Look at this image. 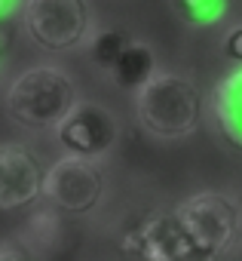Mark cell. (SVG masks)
I'll return each instance as SVG.
<instances>
[{"instance_id": "4", "label": "cell", "mask_w": 242, "mask_h": 261, "mask_svg": "<svg viewBox=\"0 0 242 261\" xmlns=\"http://www.w3.org/2000/svg\"><path fill=\"white\" fill-rule=\"evenodd\" d=\"M25 31L43 53H71L89 43L92 7L89 0H25Z\"/></svg>"}, {"instance_id": "12", "label": "cell", "mask_w": 242, "mask_h": 261, "mask_svg": "<svg viewBox=\"0 0 242 261\" xmlns=\"http://www.w3.org/2000/svg\"><path fill=\"white\" fill-rule=\"evenodd\" d=\"M129 40H132V37H129L123 28H101V31H95V34L89 37V43H86L89 62L107 74V71L116 65V59L123 56V49L129 46Z\"/></svg>"}, {"instance_id": "3", "label": "cell", "mask_w": 242, "mask_h": 261, "mask_svg": "<svg viewBox=\"0 0 242 261\" xmlns=\"http://www.w3.org/2000/svg\"><path fill=\"white\" fill-rule=\"evenodd\" d=\"M172 215L178 218L190 261H218L242 240V212L239 200L221 191H202L184 197Z\"/></svg>"}, {"instance_id": "14", "label": "cell", "mask_w": 242, "mask_h": 261, "mask_svg": "<svg viewBox=\"0 0 242 261\" xmlns=\"http://www.w3.org/2000/svg\"><path fill=\"white\" fill-rule=\"evenodd\" d=\"M0 261H34L25 249H16V246H0Z\"/></svg>"}, {"instance_id": "16", "label": "cell", "mask_w": 242, "mask_h": 261, "mask_svg": "<svg viewBox=\"0 0 242 261\" xmlns=\"http://www.w3.org/2000/svg\"><path fill=\"white\" fill-rule=\"evenodd\" d=\"M7 49H10V37L0 31V71H4V62H7Z\"/></svg>"}, {"instance_id": "10", "label": "cell", "mask_w": 242, "mask_h": 261, "mask_svg": "<svg viewBox=\"0 0 242 261\" xmlns=\"http://www.w3.org/2000/svg\"><path fill=\"white\" fill-rule=\"evenodd\" d=\"M160 71V59H157V49L144 40H129V46L123 49V56L116 59V65L107 71V77L119 86V89H129V92H138L154 74Z\"/></svg>"}, {"instance_id": "13", "label": "cell", "mask_w": 242, "mask_h": 261, "mask_svg": "<svg viewBox=\"0 0 242 261\" xmlns=\"http://www.w3.org/2000/svg\"><path fill=\"white\" fill-rule=\"evenodd\" d=\"M221 49H224L227 59H233V62L242 65V22L233 25V28H227V34H224V40H221Z\"/></svg>"}, {"instance_id": "17", "label": "cell", "mask_w": 242, "mask_h": 261, "mask_svg": "<svg viewBox=\"0 0 242 261\" xmlns=\"http://www.w3.org/2000/svg\"><path fill=\"white\" fill-rule=\"evenodd\" d=\"M236 200H239V212H242V194H239V197H236Z\"/></svg>"}, {"instance_id": "2", "label": "cell", "mask_w": 242, "mask_h": 261, "mask_svg": "<svg viewBox=\"0 0 242 261\" xmlns=\"http://www.w3.org/2000/svg\"><path fill=\"white\" fill-rule=\"evenodd\" d=\"M77 101V83L58 65H34L22 71L10 83L4 98L10 120L34 133H46V129L55 133Z\"/></svg>"}, {"instance_id": "11", "label": "cell", "mask_w": 242, "mask_h": 261, "mask_svg": "<svg viewBox=\"0 0 242 261\" xmlns=\"http://www.w3.org/2000/svg\"><path fill=\"white\" fill-rule=\"evenodd\" d=\"M169 4L187 28H215L230 13V0H169Z\"/></svg>"}, {"instance_id": "15", "label": "cell", "mask_w": 242, "mask_h": 261, "mask_svg": "<svg viewBox=\"0 0 242 261\" xmlns=\"http://www.w3.org/2000/svg\"><path fill=\"white\" fill-rule=\"evenodd\" d=\"M25 7V0H0V22H7V19H13L19 10Z\"/></svg>"}, {"instance_id": "9", "label": "cell", "mask_w": 242, "mask_h": 261, "mask_svg": "<svg viewBox=\"0 0 242 261\" xmlns=\"http://www.w3.org/2000/svg\"><path fill=\"white\" fill-rule=\"evenodd\" d=\"M211 117L221 136L242 151V65L224 74L211 89Z\"/></svg>"}, {"instance_id": "5", "label": "cell", "mask_w": 242, "mask_h": 261, "mask_svg": "<svg viewBox=\"0 0 242 261\" xmlns=\"http://www.w3.org/2000/svg\"><path fill=\"white\" fill-rule=\"evenodd\" d=\"M107 191V172L101 160H83V157H62L46 169L43 178V197L68 215H89L101 206Z\"/></svg>"}, {"instance_id": "1", "label": "cell", "mask_w": 242, "mask_h": 261, "mask_svg": "<svg viewBox=\"0 0 242 261\" xmlns=\"http://www.w3.org/2000/svg\"><path fill=\"white\" fill-rule=\"evenodd\" d=\"M135 117L147 136L178 142L199 129L205 117V95L193 77L181 71H157L135 92Z\"/></svg>"}, {"instance_id": "18", "label": "cell", "mask_w": 242, "mask_h": 261, "mask_svg": "<svg viewBox=\"0 0 242 261\" xmlns=\"http://www.w3.org/2000/svg\"><path fill=\"white\" fill-rule=\"evenodd\" d=\"M239 252H242V240H239Z\"/></svg>"}, {"instance_id": "7", "label": "cell", "mask_w": 242, "mask_h": 261, "mask_svg": "<svg viewBox=\"0 0 242 261\" xmlns=\"http://www.w3.org/2000/svg\"><path fill=\"white\" fill-rule=\"evenodd\" d=\"M46 169L25 145H0V209H25L43 197Z\"/></svg>"}, {"instance_id": "8", "label": "cell", "mask_w": 242, "mask_h": 261, "mask_svg": "<svg viewBox=\"0 0 242 261\" xmlns=\"http://www.w3.org/2000/svg\"><path fill=\"white\" fill-rule=\"evenodd\" d=\"M119 246L135 261H190L184 230L172 212H157L138 221L119 240Z\"/></svg>"}, {"instance_id": "6", "label": "cell", "mask_w": 242, "mask_h": 261, "mask_svg": "<svg viewBox=\"0 0 242 261\" xmlns=\"http://www.w3.org/2000/svg\"><path fill=\"white\" fill-rule=\"evenodd\" d=\"M55 142L68 157L104 160L119 142L116 117L98 101H77L71 114L58 123Z\"/></svg>"}]
</instances>
